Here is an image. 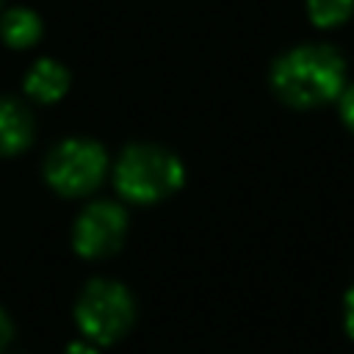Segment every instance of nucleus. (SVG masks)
Masks as SVG:
<instances>
[{"label": "nucleus", "mask_w": 354, "mask_h": 354, "mask_svg": "<svg viewBox=\"0 0 354 354\" xmlns=\"http://www.w3.org/2000/svg\"><path fill=\"white\" fill-rule=\"evenodd\" d=\"M274 91L296 108L324 105L343 91L346 64L340 53L324 44H304L285 53L271 72Z\"/></svg>", "instance_id": "obj_1"}, {"label": "nucleus", "mask_w": 354, "mask_h": 354, "mask_svg": "<svg viewBox=\"0 0 354 354\" xmlns=\"http://www.w3.org/2000/svg\"><path fill=\"white\" fill-rule=\"evenodd\" d=\"M116 188L133 202H158L174 194L183 183V163L163 147L136 144L127 147L116 163Z\"/></svg>", "instance_id": "obj_2"}, {"label": "nucleus", "mask_w": 354, "mask_h": 354, "mask_svg": "<svg viewBox=\"0 0 354 354\" xmlns=\"http://www.w3.org/2000/svg\"><path fill=\"white\" fill-rule=\"evenodd\" d=\"M75 318L86 337L97 343H113L133 324V299L119 282L94 279L80 293Z\"/></svg>", "instance_id": "obj_3"}, {"label": "nucleus", "mask_w": 354, "mask_h": 354, "mask_svg": "<svg viewBox=\"0 0 354 354\" xmlns=\"http://www.w3.org/2000/svg\"><path fill=\"white\" fill-rule=\"evenodd\" d=\"M108 158L105 149L88 138H69L58 144L44 166L47 183L64 196H80L100 185Z\"/></svg>", "instance_id": "obj_4"}, {"label": "nucleus", "mask_w": 354, "mask_h": 354, "mask_svg": "<svg viewBox=\"0 0 354 354\" xmlns=\"http://www.w3.org/2000/svg\"><path fill=\"white\" fill-rule=\"evenodd\" d=\"M127 230V213L116 202L88 205L75 224V249L83 257H105L119 249Z\"/></svg>", "instance_id": "obj_5"}, {"label": "nucleus", "mask_w": 354, "mask_h": 354, "mask_svg": "<svg viewBox=\"0 0 354 354\" xmlns=\"http://www.w3.org/2000/svg\"><path fill=\"white\" fill-rule=\"evenodd\" d=\"M33 138V116L11 97H0V155L22 152Z\"/></svg>", "instance_id": "obj_6"}, {"label": "nucleus", "mask_w": 354, "mask_h": 354, "mask_svg": "<svg viewBox=\"0 0 354 354\" xmlns=\"http://www.w3.org/2000/svg\"><path fill=\"white\" fill-rule=\"evenodd\" d=\"M69 88V72L50 58H41L25 75V91L39 102H55Z\"/></svg>", "instance_id": "obj_7"}, {"label": "nucleus", "mask_w": 354, "mask_h": 354, "mask_svg": "<svg viewBox=\"0 0 354 354\" xmlns=\"http://www.w3.org/2000/svg\"><path fill=\"white\" fill-rule=\"evenodd\" d=\"M0 36L11 47H30L41 36V19L30 8H11L0 19Z\"/></svg>", "instance_id": "obj_8"}, {"label": "nucleus", "mask_w": 354, "mask_h": 354, "mask_svg": "<svg viewBox=\"0 0 354 354\" xmlns=\"http://www.w3.org/2000/svg\"><path fill=\"white\" fill-rule=\"evenodd\" d=\"M351 8H354V0H307L310 19L318 28H332V25L346 22Z\"/></svg>", "instance_id": "obj_9"}, {"label": "nucleus", "mask_w": 354, "mask_h": 354, "mask_svg": "<svg viewBox=\"0 0 354 354\" xmlns=\"http://www.w3.org/2000/svg\"><path fill=\"white\" fill-rule=\"evenodd\" d=\"M340 113H343V122L348 124V130H354V86L343 94V100H340Z\"/></svg>", "instance_id": "obj_10"}, {"label": "nucleus", "mask_w": 354, "mask_h": 354, "mask_svg": "<svg viewBox=\"0 0 354 354\" xmlns=\"http://www.w3.org/2000/svg\"><path fill=\"white\" fill-rule=\"evenodd\" d=\"M8 340H11V321H8V315L0 310V351L6 348Z\"/></svg>", "instance_id": "obj_11"}, {"label": "nucleus", "mask_w": 354, "mask_h": 354, "mask_svg": "<svg viewBox=\"0 0 354 354\" xmlns=\"http://www.w3.org/2000/svg\"><path fill=\"white\" fill-rule=\"evenodd\" d=\"M346 326H348V335L354 337V290L346 296Z\"/></svg>", "instance_id": "obj_12"}, {"label": "nucleus", "mask_w": 354, "mask_h": 354, "mask_svg": "<svg viewBox=\"0 0 354 354\" xmlns=\"http://www.w3.org/2000/svg\"><path fill=\"white\" fill-rule=\"evenodd\" d=\"M66 354H97V348H91V346H86V343H72V346L66 348Z\"/></svg>", "instance_id": "obj_13"}, {"label": "nucleus", "mask_w": 354, "mask_h": 354, "mask_svg": "<svg viewBox=\"0 0 354 354\" xmlns=\"http://www.w3.org/2000/svg\"><path fill=\"white\" fill-rule=\"evenodd\" d=\"M0 3H3V0H0Z\"/></svg>", "instance_id": "obj_14"}]
</instances>
